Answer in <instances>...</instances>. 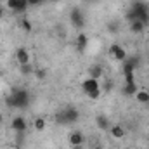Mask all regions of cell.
<instances>
[{
  "label": "cell",
  "instance_id": "obj_1",
  "mask_svg": "<svg viewBox=\"0 0 149 149\" xmlns=\"http://www.w3.org/2000/svg\"><path fill=\"white\" fill-rule=\"evenodd\" d=\"M7 106H9V108H21V109L28 108V106H30V94H28L24 88L16 90L12 95L7 97Z\"/></svg>",
  "mask_w": 149,
  "mask_h": 149
},
{
  "label": "cell",
  "instance_id": "obj_2",
  "mask_svg": "<svg viewBox=\"0 0 149 149\" xmlns=\"http://www.w3.org/2000/svg\"><path fill=\"white\" fill-rule=\"evenodd\" d=\"M78 118H80V113L76 108H66L64 111L57 114V121H61V123H74Z\"/></svg>",
  "mask_w": 149,
  "mask_h": 149
},
{
  "label": "cell",
  "instance_id": "obj_3",
  "mask_svg": "<svg viewBox=\"0 0 149 149\" xmlns=\"http://www.w3.org/2000/svg\"><path fill=\"white\" fill-rule=\"evenodd\" d=\"M70 17H71V23H73L74 28L81 30V28L85 26V17H83V12H81L80 9H73L71 14H70Z\"/></svg>",
  "mask_w": 149,
  "mask_h": 149
},
{
  "label": "cell",
  "instance_id": "obj_4",
  "mask_svg": "<svg viewBox=\"0 0 149 149\" xmlns=\"http://www.w3.org/2000/svg\"><path fill=\"white\" fill-rule=\"evenodd\" d=\"M16 61H17V64H19V66H23V64H30V63H31V57H30L28 49L19 47V49L16 50Z\"/></svg>",
  "mask_w": 149,
  "mask_h": 149
},
{
  "label": "cell",
  "instance_id": "obj_5",
  "mask_svg": "<svg viewBox=\"0 0 149 149\" xmlns=\"http://www.w3.org/2000/svg\"><path fill=\"white\" fill-rule=\"evenodd\" d=\"M109 54L113 56L114 61H125V59H127V52H125V49H123L121 45H118V43H113L111 45Z\"/></svg>",
  "mask_w": 149,
  "mask_h": 149
},
{
  "label": "cell",
  "instance_id": "obj_6",
  "mask_svg": "<svg viewBox=\"0 0 149 149\" xmlns=\"http://www.w3.org/2000/svg\"><path fill=\"white\" fill-rule=\"evenodd\" d=\"M26 127H28V123H26L24 116H14L12 121H10V128L16 130V132H24Z\"/></svg>",
  "mask_w": 149,
  "mask_h": 149
},
{
  "label": "cell",
  "instance_id": "obj_7",
  "mask_svg": "<svg viewBox=\"0 0 149 149\" xmlns=\"http://www.w3.org/2000/svg\"><path fill=\"white\" fill-rule=\"evenodd\" d=\"M74 47H76L80 52H83V50L88 47V37H87L85 33L80 31V33L76 35V38H74Z\"/></svg>",
  "mask_w": 149,
  "mask_h": 149
},
{
  "label": "cell",
  "instance_id": "obj_8",
  "mask_svg": "<svg viewBox=\"0 0 149 149\" xmlns=\"http://www.w3.org/2000/svg\"><path fill=\"white\" fill-rule=\"evenodd\" d=\"M81 88H83L85 94H88V92H92V90H95V88H101V85H99V80L87 78V80L81 83Z\"/></svg>",
  "mask_w": 149,
  "mask_h": 149
},
{
  "label": "cell",
  "instance_id": "obj_9",
  "mask_svg": "<svg viewBox=\"0 0 149 149\" xmlns=\"http://www.w3.org/2000/svg\"><path fill=\"white\" fill-rule=\"evenodd\" d=\"M104 73V70H102V66L101 64H92L90 68H88V78H94V80H99L101 76Z\"/></svg>",
  "mask_w": 149,
  "mask_h": 149
},
{
  "label": "cell",
  "instance_id": "obj_10",
  "mask_svg": "<svg viewBox=\"0 0 149 149\" xmlns=\"http://www.w3.org/2000/svg\"><path fill=\"white\" fill-rule=\"evenodd\" d=\"M83 141H85V137H83L81 132H73V134L70 135V144H71L73 148H80V146L83 144Z\"/></svg>",
  "mask_w": 149,
  "mask_h": 149
},
{
  "label": "cell",
  "instance_id": "obj_11",
  "mask_svg": "<svg viewBox=\"0 0 149 149\" xmlns=\"http://www.w3.org/2000/svg\"><path fill=\"white\" fill-rule=\"evenodd\" d=\"M137 92H139V87H137L135 81H128V83H125V87H123V94H125V95H135Z\"/></svg>",
  "mask_w": 149,
  "mask_h": 149
},
{
  "label": "cell",
  "instance_id": "obj_12",
  "mask_svg": "<svg viewBox=\"0 0 149 149\" xmlns=\"http://www.w3.org/2000/svg\"><path fill=\"white\" fill-rule=\"evenodd\" d=\"M109 132H111V135L114 139H123L125 137V128L121 125H111L109 127Z\"/></svg>",
  "mask_w": 149,
  "mask_h": 149
},
{
  "label": "cell",
  "instance_id": "obj_13",
  "mask_svg": "<svg viewBox=\"0 0 149 149\" xmlns=\"http://www.w3.org/2000/svg\"><path fill=\"white\" fill-rule=\"evenodd\" d=\"M144 30H146V24H144L142 21H139V19L130 21V31H132V33H142Z\"/></svg>",
  "mask_w": 149,
  "mask_h": 149
},
{
  "label": "cell",
  "instance_id": "obj_14",
  "mask_svg": "<svg viewBox=\"0 0 149 149\" xmlns=\"http://www.w3.org/2000/svg\"><path fill=\"white\" fill-rule=\"evenodd\" d=\"M45 127H47V120H45L43 116H37V118L33 120V128H35L37 132L45 130Z\"/></svg>",
  "mask_w": 149,
  "mask_h": 149
},
{
  "label": "cell",
  "instance_id": "obj_15",
  "mask_svg": "<svg viewBox=\"0 0 149 149\" xmlns=\"http://www.w3.org/2000/svg\"><path fill=\"white\" fill-rule=\"evenodd\" d=\"M95 123H97V127L101 128V130H109V121H108V118L106 116H102V114H99L97 118H95Z\"/></svg>",
  "mask_w": 149,
  "mask_h": 149
},
{
  "label": "cell",
  "instance_id": "obj_16",
  "mask_svg": "<svg viewBox=\"0 0 149 149\" xmlns=\"http://www.w3.org/2000/svg\"><path fill=\"white\" fill-rule=\"evenodd\" d=\"M135 99H137V102L148 104L149 102V92L148 90H144V88H139V92L135 94Z\"/></svg>",
  "mask_w": 149,
  "mask_h": 149
},
{
  "label": "cell",
  "instance_id": "obj_17",
  "mask_svg": "<svg viewBox=\"0 0 149 149\" xmlns=\"http://www.w3.org/2000/svg\"><path fill=\"white\" fill-rule=\"evenodd\" d=\"M19 74H23V76L35 74V68H33V64L30 63V64H23V66H19Z\"/></svg>",
  "mask_w": 149,
  "mask_h": 149
},
{
  "label": "cell",
  "instance_id": "obj_18",
  "mask_svg": "<svg viewBox=\"0 0 149 149\" xmlns=\"http://www.w3.org/2000/svg\"><path fill=\"white\" fill-rule=\"evenodd\" d=\"M28 0H17V7H16V12H26L28 10Z\"/></svg>",
  "mask_w": 149,
  "mask_h": 149
},
{
  "label": "cell",
  "instance_id": "obj_19",
  "mask_svg": "<svg viewBox=\"0 0 149 149\" xmlns=\"http://www.w3.org/2000/svg\"><path fill=\"white\" fill-rule=\"evenodd\" d=\"M101 94H102V88H95V90L88 92V94H87V97H88V99H92V101H95V99H99V97H101Z\"/></svg>",
  "mask_w": 149,
  "mask_h": 149
},
{
  "label": "cell",
  "instance_id": "obj_20",
  "mask_svg": "<svg viewBox=\"0 0 149 149\" xmlns=\"http://www.w3.org/2000/svg\"><path fill=\"white\" fill-rule=\"evenodd\" d=\"M21 26H23V28H24V31H28V33L33 30V24H31L28 19H21Z\"/></svg>",
  "mask_w": 149,
  "mask_h": 149
},
{
  "label": "cell",
  "instance_id": "obj_21",
  "mask_svg": "<svg viewBox=\"0 0 149 149\" xmlns=\"http://www.w3.org/2000/svg\"><path fill=\"white\" fill-rule=\"evenodd\" d=\"M5 7L10 9V10H16V7H17V0H5Z\"/></svg>",
  "mask_w": 149,
  "mask_h": 149
},
{
  "label": "cell",
  "instance_id": "obj_22",
  "mask_svg": "<svg viewBox=\"0 0 149 149\" xmlns=\"http://www.w3.org/2000/svg\"><path fill=\"white\" fill-rule=\"evenodd\" d=\"M35 76H37L38 80H43L47 76V71L45 70H35Z\"/></svg>",
  "mask_w": 149,
  "mask_h": 149
},
{
  "label": "cell",
  "instance_id": "obj_23",
  "mask_svg": "<svg viewBox=\"0 0 149 149\" xmlns=\"http://www.w3.org/2000/svg\"><path fill=\"white\" fill-rule=\"evenodd\" d=\"M42 2H45V0H28V5H30V7H37Z\"/></svg>",
  "mask_w": 149,
  "mask_h": 149
},
{
  "label": "cell",
  "instance_id": "obj_24",
  "mask_svg": "<svg viewBox=\"0 0 149 149\" xmlns=\"http://www.w3.org/2000/svg\"><path fill=\"white\" fill-rule=\"evenodd\" d=\"M3 12H5V9H3V7H2V5H0V19H2V17H3Z\"/></svg>",
  "mask_w": 149,
  "mask_h": 149
},
{
  "label": "cell",
  "instance_id": "obj_25",
  "mask_svg": "<svg viewBox=\"0 0 149 149\" xmlns=\"http://www.w3.org/2000/svg\"><path fill=\"white\" fill-rule=\"evenodd\" d=\"M2 121H3V114L0 113V125H2Z\"/></svg>",
  "mask_w": 149,
  "mask_h": 149
},
{
  "label": "cell",
  "instance_id": "obj_26",
  "mask_svg": "<svg viewBox=\"0 0 149 149\" xmlns=\"http://www.w3.org/2000/svg\"><path fill=\"white\" fill-rule=\"evenodd\" d=\"M94 149H102V148H101V146H95V148H94Z\"/></svg>",
  "mask_w": 149,
  "mask_h": 149
},
{
  "label": "cell",
  "instance_id": "obj_27",
  "mask_svg": "<svg viewBox=\"0 0 149 149\" xmlns=\"http://www.w3.org/2000/svg\"><path fill=\"white\" fill-rule=\"evenodd\" d=\"M148 42H149V35H148Z\"/></svg>",
  "mask_w": 149,
  "mask_h": 149
},
{
  "label": "cell",
  "instance_id": "obj_28",
  "mask_svg": "<svg viewBox=\"0 0 149 149\" xmlns=\"http://www.w3.org/2000/svg\"><path fill=\"white\" fill-rule=\"evenodd\" d=\"M0 2H5V0H0Z\"/></svg>",
  "mask_w": 149,
  "mask_h": 149
},
{
  "label": "cell",
  "instance_id": "obj_29",
  "mask_svg": "<svg viewBox=\"0 0 149 149\" xmlns=\"http://www.w3.org/2000/svg\"><path fill=\"white\" fill-rule=\"evenodd\" d=\"M52 2H56V0H52Z\"/></svg>",
  "mask_w": 149,
  "mask_h": 149
}]
</instances>
